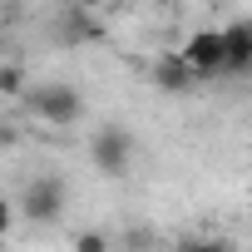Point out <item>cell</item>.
Instances as JSON below:
<instances>
[{"mask_svg":"<svg viewBox=\"0 0 252 252\" xmlns=\"http://www.w3.org/2000/svg\"><path fill=\"white\" fill-rule=\"evenodd\" d=\"M25 109L45 124V129H74V124L84 119V94H79L74 84L50 79V84H35V89L25 94Z\"/></svg>","mask_w":252,"mask_h":252,"instance_id":"obj_1","label":"cell"},{"mask_svg":"<svg viewBox=\"0 0 252 252\" xmlns=\"http://www.w3.org/2000/svg\"><path fill=\"white\" fill-rule=\"evenodd\" d=\"M134 154H139V139H134V129H124V124H104V129L89 134V163L104 178H124L134 168Z\"/></svg>","mask_w":252,"mask_h":252,"instance_id":"obj_2","label":"cell"},{"mask_svg":"<svg viewBox=\"0 0 252 252\" xmlns=\"http://www.w3.org/2000/svg\"><path fill=\"white\" fill-rule=\"evenodd\" d=\"M64 208H69V188H64V178H55V173L30 178L25 193H20V213H25L30 222H55Z\"/></svg>","mask_w":252,"mask_h":252,"instance_id":"obj_3","label":"cell"},{"mask_svg":"<svg viewBox=\"0 0 252 252\" xmlns=\"http://www.w3.org/2000/svg\"><path fill=\"white\" fill-rule=\"evenodd\" d=\"M178 55L193 64V74H198V79L227 74V40H222V30H193V35L178 45Z\"/></svg>","mask_w":252,"mask_h":252,"instance_id":"obj_4","label":"cell"},{"mask_svg":"<svg viewBox=\"0 0 252 252\" xmlns=\"http://www.w3.org/2000/svg\"><path fill=\"white\" fill-rule=\"evenodd\" d=\"M154 84H158L163 94H188V89L198 84V74H193V64L173 50V55H158V64H154Z\"/></svg>","mask_w":252,"mask_h":252,"instance_id":"obj_5","label":"cell"},{"mask_svg":"<svg viewBox=\"0 0 252 252\" xmlns=\"http://www.w3.org/2000/svg\"><path fill=\"white\" fill-rule=\"evenodd\" d=\"M222 40H227V74H247L252 69V25L232 20V25H222Z\"/></svg>","mask_w":252,"mask_h":252,"instance_id":"obj_6","label":"cell"},{"mask_svg":"<svg viewBox=\"0 0 252 252\" xmlns=\"http://www.w3.org/2000/svg\"><path fill=\"white\" fill-rule=\"evenodd\" d=\"M0 94H5V99H25V94H30L20 64H5V69H0Z\"/></svg>","mask_w":252,"mask_h":252,"instance_id":"obj_7","label":"cell"},{"mask_svg":"<svg viewBox=\"0 0 252 252\" xmlns=\"http://www.w3.org/2000/svg\"><path fill=\"white\" fill-rule=\"evenodd\" d=\"M74 252H109L104 232H74Z\"/></svg>","mask_w":252,"mask_h":252,"instance_id":"obj_8","label":"cell"},{"mask_svg":"<svg viewBox=\"0 0 252 252\" xmlns=\"http://www.w3.org/2000/svg\"><path fill=\"white\" fill-rule=\"evenodd\" d=\"M74 5H79V10H89V15H99V10H109V5H114V0H74Z\"/></svg>","mask_w":252,"mask_h":252,"instance_id":"obj_9","label":"cell"},{"mask_svg":"<svg viewBox=\"0 0 252 252\" xmlns=\"http://www.w3.org/2000/svg\"><path fill=\"white\" fill-rule=\"evenodd\" d=\"M247 25H252V20H247Z\"/></svg>","mask_w":252,"mask_h":252,"instance_id":"obj_10","label":"cell"}]
</instances>
